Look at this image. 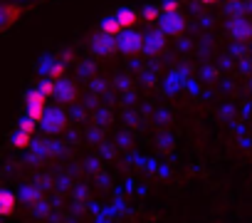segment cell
<instances>
[{
    "mask_svg": "<svg viewBox=\"0 0 252 223\" xmlns=\"http://www.w3.org/2000/svg\"><path fill=\"white\" fill-rule=\"evenodd\" d=\"M20 198L28 201V203H35V201H40V191H37L35 186H25V188L20 191Z\"/></svg>",
    "mask_w": 252,
    "mask_h": 223,
    "instance_id": "9a60e30c",
    "label": "cell"
},
{
    "mask_svg": "<svg viewBox=\"0 0 252 223\" xmlns=\"http://www.w3.org/2000/svg\"><path fill=\"white\" fill-rule=\"evenodd\" d=\"M101 33H104V35H111V37H116V35L121 33V25L116 23V18H114V15L101 20Z\"/></svg>",
    "mask_w": 252,
    "mask_h": 223,
    "instance_id": "4fadbf2b",
    "label": "cell"
},
{
    "mask_svg": "<svg viewBox=\"0 0 252 223\" xmlns=\"http://www.w3.org/2000/svg\"><path fill=\"white\" fill-rule=\"evenodd\" d=\"M200 3H205V5H213V3H218V0H200Z\"/></svg>",
    "mask_w": 252,
    "mask_h": 223,
    "instance_id": "ffe728a7",
    "label": "cell"
},
{
    "mask_svg": "<svg viewBox=\"0 0 252 223\" xmlns=\"http://www.w3.org/2000/svg\"><path fill=\"white\" fill-rule=\"evenodd\" d=\"M247 13L252 15V0H247Z\"/></svg>",
    "mask_w": 252,
    "mask_h": 223,
    "instance_id": "44dd1931",
    "label": "cell"
},
{
    "mask_svg": "<svg viewBox=\"0 0 252 223\" xmlns=\"http://www.w3.org/2000/svg\"><path fill=\"white\" fill-rule=\"evenodd\" d=\"M52 97H57L60 102H74L77 89H74V84H72L69 79H57V82H55V94H52Z\"/></svg>",
    "mask_w": 252,
    "mask_h": 223,
    "instance_id": "ba28073f",
    "label": "cell"
},
{
    "mask_svg": "<svg viewBox=\"0 0 252 223\" xmlns=\"http://www.w3.org/2000/svg\"><path fill=\"white\" fill-rule=\"evenodd\" d=\"M144 18H146V20H158V10H156V8H151V5H149V8H146V10H144Z\"/></svg>",
    "mask_w": 252,
    "mask_h": 223,
    "instance_id": "ac0fdd59",
    "label": "cell"
},
{
    "mask_svg": "<svg viewBox=\"0 0 252 223\" xmlns=\"http://www.w3.org/2000/svg\"><path fill=\"white\" fill-rule=\"evenodd\" d=\"M40 92H42L45 97H52V94H55V79H45V82L40 84Z\"/></svg>",
    "mask_w": 252,
    "mask_h": 223,
    "instance_id": "e0dca14e",
    "label": "cell"
},
{
    "mask_svg": "<svg viewBox=\"0 0 252 223\" xmlns=\"http://www.w3.org/2000/svg\"><path fill=\"white\" fill-rule=\"evenodd\" d=\"M176 10H178V0H168L163 5V13H176Z\"/></svg>",
    "mask_w": 252,
    "mask_h": 223,
    "instance_id": "d6986e66",
    "label": "cell"
},
{
    "mask_svg": "<svg viewBox=\"0 0 252 223\" xmlns=\"http://www.w3.org/2000/svg\"><path fill=\"white\" fill-rule=\"evenodd\" d=\"M227 33L237 42H250L252 40V23L245 15H232L230 23H227Z\"/></svg>",
    "mask_w": 252,
    "mask_h": 223,
    "instance_id": "3957f363",
    "label": "cell"
},
{
    "mask_svg": "<svg viewBox=\"0 0 252 223\" xmlns=\"http://www.w3.org/2000/svg\"><path fill=\"white\" fill-rule=\"evenodd\" d=\"M20 15H23V8L20 5H0V33L8 30Z\"/></svg>",
    "mask_w": 252,
    "mask_h": 223,
    "instance_id": "52a82bcc",
    "label": "cell"
},
{
    "mask_svg": "<svg viewBox=\"0 0 252 223\" xmlns=\"http://www.w3.org/2000/svg\"><path fill=\"white\" fill-rule=\"evenodd\" d=\"M158 30L168 37V35H181L186 30V18L176 10V13H161L158 15Z\"/></svg>",
    "mask_w": 252,
    "mask_h": 223,
    "instance_id": "7a4b0ae2",
    "label": "cell"
},
{
    "mask_svg": "<svg viewBox=\"0 0 252 223\" xmlns=\"http://www.w3.org/2000/svg\"><path fill=\"white\" fill-rule=\"evenodd\" d=\"M114 47H116V40L111 35H104V33H99L92 42V50L96 55H109V52H114Z\"/></svg>",
    "mask_w": 252,
    "mask_h": 223,
    "instance_id": "9c48e42d",
    "label": "cell"
},
{
    "mask_svg": "<svg viewBox=\"0 0 252 223\" xmlns=\"http://www.w3.org/2000/svg\"><path fill=\"white\" fill-rule=\"evenodd\" d=\"M45 102H47V97H45L40 89H32V92L28 94V117H30L32 122H37V124H40V119H42V114H45Z\"/></svg>",
    "mask_w": 252,
    "mask_h": 223,
    "instance_id": "5b68a950",
    "label": "cell"
},
{
    "mask_svg": "<svg viewBox=\"0 0 252 223\" xmlns=\"http://www.w3.org/2000/svg\"><path fill=\"white\" fill-rule=\"evenodd\" d=\"M116 47L121 50V52H126V55H134V52H141V47H144V35L141 33H136L134 28H126V30H121L116 37Z\"/></svg>",
    "mask_w": 252,
    "mask_h": 223,
    "instance_id": "6da1fadb",
    "label": "cell"
},
{
    "mask_svg": "<svg viewBox=\"0 0 252 223\" xmlns=\"http://www.w3.org/2000/svg\"><path fill=\"white\" fill-rule=\"evenodd\" d=\"M163 45H166V35L161 33V30H154V33H146L144 35V52H149V55H156V52H161L163 50Z\"/></svg>",
    "mask_w": 252,
    "mask_h": 223,
    "instance_id": "8992f818",
    "label": "cell"
},
{
    "mask_svg": "<svg viewBox=\"0 0 252 223\" xmlns=\"http://www.w3.org/2000/svg\"><path fill=\"white\" fill-rule=\"evenodd\" d=\"M15 3H18V0H15Z\"/></svg>",
    "mask_w": 252,
    "mask_h": 223,
    "instance_id": "603a6c76",
    "label": "cell"
},
{
    "mask_svg": "<svg viewBox=\"0 0 252 223\" xmlns=\"http://www.w3.org/2000/svg\"><path fill=\"white\" fill-rule=\"evenodd\" d=\"M42 72H47V79H62V74H64V65L62 62H45L42 65Z\"/></svg>",
    "mask_w": 252,
    "mask_h": 223,
    "instance_id": "7c38bea8",
    "label": "cell"
},
{
    "mask_svg": "<svg viewBox=\"0 0 252 223\" xmlns=\"http://www.w3.org/2000/svg\"><path fill=\"white\" fill-rule=\"evenodd\" d=\"M18 129H20V132H28V134H32V132L37 129V122H32L30 117H28V119H20V124H18Z\"/></svg>",
    "mask_w": 252,
    "mask_h": 223,
    "instance_id": "2e32d148",
    "label": "cell"
},
{
    "mask_svg": "<svg viewBox=\"0 0 252 223\" xmlns=\"http://www.w3.org/2000/svg\"><path fill=\"white\" fill-rule=\"evenodd\" d=\"M40 124H42V129L47 132V134H57V132H62L64 127H67V114L62 109H45V114H42V119H40Z\"/></svg>",
    "mask_w": 252,
    "mask_h": 223,
    "instance_id": "277c9868",
    "label": "cell"
},
{
    "mask_svg": "<svg viewBox=\"0 0 252 223\" xmlns=\"http://www.w3.org/2000/svg\"><path fill=\"white\" fill-rule=\"evenodd\" d=\"M32 144V134H28V132H15V137H13V147L15 149H28Z\"/></svg>",
    "mask_w": 252,
    "mask_h": 223,
    "instance_id": "5bb4252c",
    "label": "cell"
},
{
    "mask_svg": "<svg viewBox=\"0 0 252 223\" xmlns=\"http://www.w3.org/2000/svg\"><path fill=\"white\" fill-rule=\"evenodd\" d=\"M114 18H116V23L121 25V30H126V28H134V25H136V13H134L131 8H119Z\"/></svg>",
    "mask_w": 252,
    "mask_h": 223,
    "instance_id": "8fae6325",
    "label": "cell"
},
{
    "mask_svg": "<svg viewBox=\"0 0 252 223\" xmlns=\"http://www.w3.org/2000/svg\"><path fill=\"white\" fill-rule=\"evenodd\" d=\"M18 208V196L8 188H0V216H10Z\"/></svg>",
    "mask_w": 252,
    "mask_h": 223,
    "instance_id": "30bf717a",
    "label": "cell"
},
{
    "mask_svg": "<svg viewBox=\"0 0 252 223\" xmlns=\"http://www.w3.org/2000/svg\"><path fill=\"white\" fill-rule=\"evenodd\" d=\"M227 3H242V0H227Z\"/></svg>",
    "mask_w": 252,
    "mask_h": 223,
    "instance_id": "7402d4cb",
    "label": "cell"
}]
</instances>
